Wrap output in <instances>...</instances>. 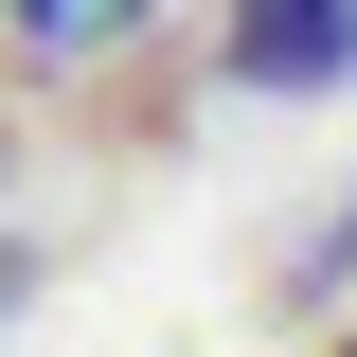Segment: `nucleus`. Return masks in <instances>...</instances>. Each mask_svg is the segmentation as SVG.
I'll use <instances>...</instances> for the list:
<instances>
[{"label":"nucleus","mask_w":357,"mask_h":357,"mask_svg":"<svg viewBox=\"0 0 357 357\" xmlns=\"http://www.w3.org/2000/svg\"><path fill=\"white\" fill-rule=\"evenodd\" d=\"M215 72L268 89V107H321V89H357V0H232Z\"/></svg>","instance_id":"obj_1"},{"label":"nucleus","mask_w":357,"mask_h":357,"mask_svg":"<svg viewBox=\"0 0 357 357\" xmlns=\"http://www.w3.org/2000/svg\"><path fill=\"white\" fill-rule=\"evenodd\" d=\"M126 18H143V0H0V36H18V54H54V72L126 54Z\"/></svg>","instance_id":"obj_2"}]
</instances>
